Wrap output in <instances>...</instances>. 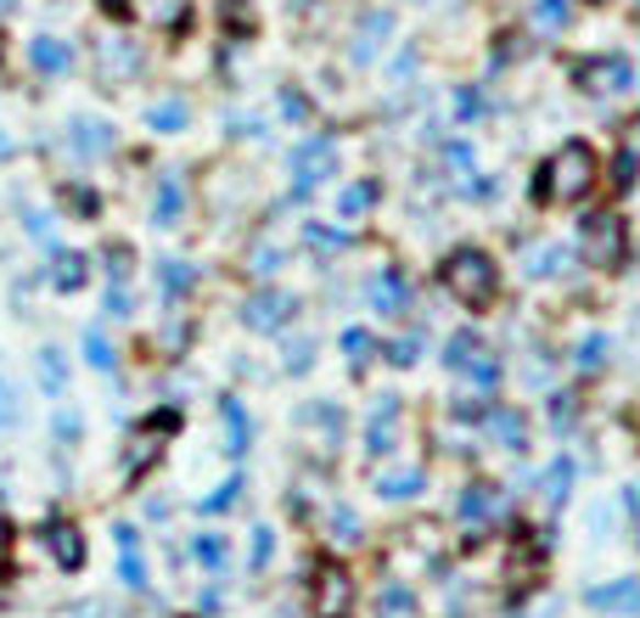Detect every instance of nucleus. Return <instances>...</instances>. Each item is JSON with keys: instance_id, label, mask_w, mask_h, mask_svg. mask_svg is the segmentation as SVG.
<instances>
[{"instance_id": "bb28decb", "label": "nucleus", "mask_w": 640, "mask_h": 618, "mask_svg": "<svg viewBox=\"0 0 640 618\" xmlns=\"http://www.w3.org/2000/svg\"><path fill=\"white\" fill-rule=\"evenodd\" d=\"M281 113H287V119H310V102L299 97V90H287V97H281Z\"/></svg>"}, {"instance_id": "cd10ccee", "label": "nucleus", "mask_w": 640, "mask_h": 618, "mask_svg": "<svg viewBox=\"0 0 640 618\" xmlns=\"http://www.w3.org/2000/svg\"><path fill=\"white\" fill-rule=\"evenodd\" d=\"M501 439H506L512 450H523V422H517V416H501Z\"/></svg>"}, {"instance_id": "f704fd0d", "label": "nucleus", "mask_w": 640, "mask_h": 618, "mask_svg": "<svg viewBox=\"0 0 640 618\" xmlns=\"http://www.w3.org/2000/svg\"><path fill=\"white\" fill-rule=\"evenodd\" d=\"M12 416H18V411H12V389L0 383V422H12Z\"/></svg>"}, {"instance_id": "c9c22d12", "label": "nucleus", "mask_w": 640, "mask_h": 618, "mask_svg": "<svg viewBox=\"0 0 640 618\" xmlns=\"http://www.w3.org/2000/svg\"><path fill=\"white\" fill-rule=\"evenodd\" d=\"M108 315H130V299L124 293H108Z\"/></svg>"}, {"instance_id": "393cba45", "label": "nucleus", "mask_w": 640, "mask_h": 618, "mask_svg": "<svg viewBox=\"0 0 640 618\" xmlns=\"http://www.w3.org/2000/svg\"><path fill=\"white\" fill-rule=\"evenodd\" d=\"M225 422H231V450H248V422H242L236 405H225Z\"/></svg>"}, {"instance_id": "dca6fc26", "label": "nucleus", "mask_w": 640, "mask_h": 618, "mask_svg": "<svg viewBox=\"0 0 640 618\" xmlns=\"http://www.w3.org/2000/svg\"><path fill=\"white\" fill-rule=\"evenodd\" d=\"M371 304H377L382 315H400V310H405V281H400V276H382L377 288H371Z\"/></svg>"}, {"instance_id": "423d86ee", "label": "nucleus", "mask_w": 640, "mask_h": 618, "mask_svg": "<svg viewBox=\"0 0 640 618\" xmlns=\"http://www.w3.org/2000/svg\"><path fill=\"white\" fill-rule=\"evenodd\" d=\"M579 85L596 90V97H624V90L635 85V68L624 57H602V63H584L579 68Z\"/></svg>"}, {"instance_id": "e433bc0d", "label": "nucleus", "mask_w": 640, "mask_h": 618, "mask_svg": "<svg viewBox=\"0 0 640 618\" xmlns=\"http://www.w3.org/2000/svg\"><path fill=\"white\" fill-rule=\"evenodd\" d=\"M7 546H12V540H7V523H0V562H7Z\"/></svg>"}, {"instance_id": "2f4dec72", "label": "nucleus", "mask_w": 640, "mask_h": 618, "mask_svg": "<svg viewBox=\"0 0 640 618\" xmlns=\"http://www.w3.org/2000/svg\"><path fill=\"white\" fill-rule=\"evenodd\" d=\"M96 7H102L108 18H130V12H135V0H96Z\"/></svg>"}, {"instance_id": "7ed1b4c3", "label": "nucleus", "mask_w": 640, "mask_h": 618, "mask_svg": "<svg viewBox=\"0 0 640 618\" xmlns=\"http://www.w3.org/2000/svg\"><path fill=\"white\" fill-rule=\"evenodd\" d=\"M624 248H629V236H624V220L618 214H596V220L584 225V265L613 270V265H624Z\"/></svg>"}, {"instance_id": "6e6552de", "label": "nucleus", "mask_w": 640, "mask_h": 618, "mask_svg": "<svg viewBox=\"0 0 640 618\" xmlns=\"http://www.w3.org/2000/svg\"><path fill=\"white\" fill-rule=\"evenodd\" d=\"M29 63H34L40 74H52V79H57V74H68V68H74V45H68V40H57V34H40V40L29 45Z\"/></svg>"}, {"instance_id": "58836bf2", "label": "nucleus", "mask_w": 640, "mask_h": 618, "mask_svg": "<svg viewBox=\"0 0 640 618\" xmlns=\"http://www.w3.org/2000/svg\"><path fill=\"white\" fill-rule=\"evenodd\" d=\"M12 7H18V0H0V18H7V12H12Z\"/></svg>"}, {"instance_id": "f257e3e1", "label": "nucleus", "mask_w": 640, "mask_h": 618, "mask_svg": "<svg viewBox=\"0 0 640 618\" xmlns=\"http://www.w3.org/2000/svg\"><path fill=\"white\" fill-rule=\"evenodd\" d=\"M596 175H602L596 153H590L584 141H568V147H562L551 164H546V180H539V198H546V203H579V198L596 192Z\"/></svg>"}, {"instance_id": "20e7f679", "label": "nucleus", "mask_w": 640, "mask_h": 618, "mask_svg": "<svg viewBox=\"0 0 640 618\" xmlns=\"http://www.w3.org/2000/svg\"><path fill=\"white\" fill-rule=\"evenodd\" d=\"M332 164H337V141H332V135H310V141H299V147H292V175H299V198L310 192L315 180H326V175H332Z\"/></svg>"}, {"instance_id": "4468645a", "label": "nucleus", "mask_w": 640, "mask_h": 618, "mask_svg": "<svg viewBox=\"0 0 640 618\" xmlns=\"http://www.w3.org/2000/svg\"><path fill=\"white\" fill-rule=\"evenodd\" d=\"M146 124H153L158 135H175V130L186 124V102H180V97H164V102H153V113H146Z\"/></svg>"}, {"instance_id": "6ab92c4d", "label": "nucleus", "mask_w": 640, "mask_h": 618, "mask_svg": "<svg viewBox=\"0 0 640 618\" xmlns=\"http://www.w3.org/2000/svg\"><path fill=\"white\" fill-rule=\"evenodd\" d=\"M186 209V192H180V180H164L158 186V225H175Z\"/></svg>"}, {"instance_id": "aec40b11", "label": "nucleus", "mask_w": 640, "mask_h": 618, "mask_svg": "<svg viewBox=\"0 0 640 618\" xmlns=\"http://www.w3.org/2000/svg\"><path fill=\"white\" fill-rule=\"evenodd\" d=\"M534 23L546 29V34L568 29V0H534Z\"/></svg>"}, {"instance_id": "4c0bfd02", "label": "nucleus", "mask_w": 640, "mask_h": 618, "mask_svg": "<svg viewBox=\"0 0 640 618\" xmlns=\"http://www.w3.org/2000/svg\"><path fill=\"white\" fill-rule=\"evenodd\" d=\"M7 153H12V141H7V135H0V158H7Z\"/></svg>"}, {"instance_id": "f03ea898", "label": "nucleus", "mask_w": 640, "mask_h": 618, "mask_svg": "<svg viewBox=\"0 0 640 618\" xmlns=\"http://www.w3.org/2000/svg\"><path fill=\"white\" fill-rule=\"evenodd\" d=\"M445 288H450L467 310H483V304H495V293H501V270H495V259H489V254L461 248V254H450V265H445Z\"/></svg>"}, {"instance_id": "39448f33", "label": "nucleus", "mask_w": 640, "mask_h": 618, "mask_svg": "<svg viewBox=\"0 0 640 618\" xmlns=\"http://www.w3.org/2000/svg\"><path fill=\"white\" fill-rule=\"evenodd\" d=\"M349 607H355V580L337 562H326L315 574V618H349Z\"/></svg>"}, {"instance_id": "4be33fe9", "label": "nucleus", "mask_w": 640, "mask_h": 618, "mask_svg": "<svg viewBox=\"0 0 640 618\" xmlns=\"http://www.w3.org/2000/svg\"><path fill=\"white\" fill-rule=\"evenodd\" d=\"M343 349H349V366L371 360V332H343Z\"/></svg>"}, {"instance_id": "473e14b6", "label": "nucleus", "mask_w": 640, "mask_h": 618, "mask_svg": "<svg viewBox=\"0 0 640 618\" xmlns=\"http://www.w3.org/2000/svg\"><path fill=\"white\" fill-rule=\"evenodd\" d=\"M579 366H602V338H590V344L579 349Z\"/></svg>"}, {"instance_id": "9b49d317", "label": "nucleus", "mask_w": 640, "mask_h": 618, "mask_svg": "<svg viewBox=\"0 0 640 618\" xmlns=\"http://www.w3.org/2000/svg\"><path fill=\"white\" fill-rule=\"evenodd\" d=\"M141 12H146V23L153 29H180L186 18H191V0H141Z\"/></svg>"}, {"instance_id": "a878e982", "label": "nucleus", "mask_w": 640, "mask_h": 618, "mask_svg": "<svg viewBox=\"0 0 640 618\" xmlns=\"http://www.w3.org/2000/svg\"><path fill=\"white\" fill-rule=\"evenodd\" d=\"M382 490H388V495H400V501H405V495H416V472H393V479H388Z\"/></svg>"}, {"instance_id": "b1692460", "label": "nucleus", "mask_w": 640, "mask_h": 618, "mask_svg": "<svg viewBox=\"0 0 640 618\" xmlns=\"http://www.w3.org/2000/svg\"><path fill=\"white\" fill-rule=\"evenodd\" d=\"M40 377H45L52 389H63V355H57V349H45V355H40Z\"/></svg>"}, {"instance_id": "c756f323", "label": "nucleus", "mask_w": 640, "mask_h": 618, "mask_svg": "<svg viewBox=\"0 0 640 618\" xmlns=\"http://www.w3.org/2000/svg\"><path fill=\"white\" fill-rule=\"evenodd\" d=\"M461 512H467V517H483V512H489V495H483V490H472V495L461 501Z\"/></svg>"}, {"instance_id": "1a4fd4ad", "label": "nucleus", "mask_w": 640, "mask_h": 618, "mask_svg": "<svg viewBox=\"0 0 640 618\" xmlns=\"http://www.w3.org/2000/svg\"><path fill=\"white\" fill-rule=\"evenodd\" d=\"M388 34H393V18H388V12H366V18H360V40H355V57H360V63L377 57L382 45H388Z\"/></svg>"}, {"instance_id": "0eeeda50", "label": "nucleus", "mask_w": 640, "mask_h": 618, "mask_svg": "<svg viewBox=\"0 0 640 618\" xmlns=\"http://www.w3.org/2000/svg\"><path fill=\"white\" fill-rule=\"evenodd\" d=\"M141 68V52L130 40H102L96 45V74H102V85H130Z\"/></svg>"}, {"instance_id": "5701e85b", "label": "nucleus", "mask_w": 640, "mask_h": 618, "mask_svg": "<svg viewBox=\"0 0 640 618\" xmlns=\"http://www.w3.org/2000/svg\"><path fill=\"white\" fill-rule=\"evenodd\" d=\"M85 355H90V366H113V349H108V338H102V332H85Z\"/></svg>"}, {"instance_id": "72a5a7b5", "label": "nucleus", "mask_w": 640, "mask_h": 618, "mask_svg": "<svg viewBox=\"0 0 640 618\" xmlns=\"http://www.w3.org/2000/svg\"><path fill=\"white\" fill-rule=\"evenodd\" d=\"M393 360H400V366H411V360H416V338H405V344H393Z\"/></svg>"}, {"instance_id": "412c9836", "label": "nucleus", "mask_w": 640, "mask_h": 618, "mask_svg": "<svg viewBox=\"0 0 640 618\" xmlns=\"http://www.w3.org/2000/svg\"><path fill=\"white\" fill-rule=\"evenodd\" d=\"M158 281H164V299H180V293L191 288V270H186L180 259H169V265L158 270Z\"/></svg>"}, {"instance_id": "a211bd4d", "label": "nucleus", "mask_w": 640, "mask_h": 618, "mask_svg": "<svg viewBox=\"0 0 640 618\" xmlns=\"http://www.w3.org/2000/svg\"><path fill=\"white\" fill-rule=\"evenodd\" d=\"M52 281H57L63 293L85 288V259H79V254H57V265H52Z\"/></svg>"}, {"instance_id": "ddd939ff", "label": "nucleus", "mask_w": 640, "mask_h": 618, "mask_svg": "<svg viewBox=\"0 0 640 618\" xmlns=\"http://www.w3.org/2000/svg\"><path fill=\"white\" fill-rule=\"evenodd\" d=\"M242 315H248V326H259V332H270V326H281V315H287V299H276V293H259L248 310H242Z\"/></svg>"}, {"instance_id": "7c9ffc66", "label": "nucleus", "mask_w": 640, "mask_h": 618, "mask_svg": "<svg viewBox=\"0 0 640 618\" xmlns=\"http://www.w3.org/2000/svg\"><path fill=\"white\" fill-rule=\"evenodd\" d=\"M124 580H130V585H146V568H141V557H135V551L124 557Z\"/></svg>"}, {"instance_id": "9d476101", "label": "nucleus", "mask_w": 640, "mask_h": 618, "mask_svg": "<svg viewBox=\"0 0 640 618\" xmlns=\"http://www.w3.org/2000/svg\"><path fill=\"white\" fill-rule=\"evenodd\" d=\"M45 540H52V551H57L63 568H79V562H85V540H79L74 523H52V529H45Z\"/></svg>"}, {"instance_id": "f3484780", "label": "nucleus", "mask_w": 640, "mask_h": 618, "mask_svg": "<svg viewBox=\"0 0 640 618\" xmlns=\"http://www.w3.org/2000/svg\"><path fill=\"white\" fill-rule=\"evenodd\" d=\"M590 602H596V607H613V613H629V607H640V585H635V580H624V585H607V591H596Z\"/></svg>"}, {"instance_id": "2eb2a0df", "label": "nucleus", "mask_w": 640, "mask_h": 618, "mask_svg": "<svg viewBox=\"0 0 640 618\" xmlns=\"http://www.w3.org/2000/svg\"><path fill=\"white\" fill-rule=\"evenodd\" d=\"M371 198H377V186H366V180L360 186H343V192H337V214L343 220H360L371 209Z\"/></svg>"}, {"instance_id": "c85d7f7f", "label": "nucleus", "mask_w": 640, "mask_h": 618, "mask_svg": "<svg viewBox=\"0 0 640 618\" xmlns=\"http://www.w3.org/2000/svg\"><path fill=\"white\" fill-rule=\"evenodd\" d=\"M197 557H203L209 568H220V562H225V546H220V540H197Z\"/></svg>"}, {"instance_id": "f8f14e48", "label": "nucleus", "mask_w": 640, "mask_h": 618, "mask_svg": "<svg viewBox=\"0 0 640 618\" xmlns=\"http://www.w3.org/2000/svg\"><path fill=\"white\" fill-rule=\"evenodd\" d=\"M108 147H113V130L108 124H96V119H79L74 124V153H90L96 158V153H108Z\"/></svg>"}]
</instances>
